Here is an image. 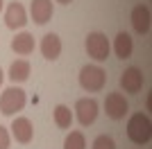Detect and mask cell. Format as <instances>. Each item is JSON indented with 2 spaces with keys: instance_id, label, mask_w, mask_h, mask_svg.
<instances>
[{
  "instance_id": "obj_1",
  "label": "cell",
  "mask_w": 152,
  "mask_h": 149,
  "mask_svg": "<svg viewBox=\"0 0 152 149\" xmlns=\"http://www.w3.org/2000/svg\"><path fill=\"white\" fill-rule=\"evenodd\" d=\"M127 138L134 145H148L152 140V122L143 113H134L127 120Z\"/></svg>"
},
{
  "instance_id": "obj_2",
  "label": "cell",
  "mask_w": 152,
  "mask_h": 149,
  "mask_svg": "<svg viewBox=\"0 0 152 149\" xmlns=\"http://www.w3.org/2000/svg\"><path fill=\"white\" fill-rule=\"evenodd\" d=\"M25 104H27V95L18 86L5 88L2 95H0V113L2 115H16L18 111L25 108Z\"/></svg>"
},
{
  "instance_id": "obj_3",
  "label": "cell",
  "mask_w": 152,
  "mask_h": 149,
  "mask_svg": "<svg viewBox=\"0 0 152 149\" xmlns=\"http://www.w3.org/2000/svg\"><path fill=\"white\" fill-rule=\"evenodd\" d=\"M84 48H86V54L93 61H107L109 52H111V43H109L107 34H102V32H89Z\"/></svg>"
},
{
  "instance_id": "obj_4",
  "label": "cell",
  "mask_w": 152,
  "mask_h": 149,
  "mask_svg": "<svg viewBox=\"0 0 152 149\" xmlns=\"http://www.w3.org/2000/svg\"><path fill=\"white\" fill-rule=\"evenodd\" d=\"M107 84V72L100 66H84L80 70V86L89 93H98Z\"/></svg>"
},
{
  "instance_id": "obj_5",
  "label": "cell",
  "mask_w": 152,
  "mask_h": 149,
  "mask_svg": "<svg viewBox=\"0 0 152 149\" xmlns=\"http://www.w3.org/2000/svg\"><path fill=\"white\" fill-rule=\"evenodd\" d=\"M98 108H100V104H98L93 97L77 99V104H75V118H77V122L82 124V127H91V124L95 122V118H98Z\"/></svg>"
},
{
  "instance_id": "obj_6",
  "label": "cell",
  "mask_w": 152,
  "mask_h": 149,
  "mask_svg": "<svg viewBox=\"0 0 152 149\" xmlns=\"http://www.w3.org/2000/svg\"><path fill=\"white\" fill-rule=\"evenodd\" d=\"M104 113L111 120H123L129 113V102L123 93H109L104 99Z\"/></svg>"
},
{
  "instance_id": "obj_7",
  "label": "cell",
  "mask_w": 152,
  "mask_h": 149,
  "mask_svg": "<svg viewBox=\"0 0 152 149\" xmlns=\"http://www.w3.org/2000/svg\"><path fill=\"white\" fill-rule=\"evenodd\" d=\"M5 25L9 27V30H23L27 25V12L25 7L20 5L18 0H14V2H9L5 9Z\"/></svg>"
},
{
  "instance_id": "obj_8",
  "label": "cell",
  "mask_w": 152,
  "mask_h": 149,
  "mask_svg": "<svg viewBox=\"0 0 152 149\" xmlns=\"http://www.w3.org/2000/svg\"><path fill=\"white\" fill-rule=\"evenodd\" d=\"M129 20H132V27L136 34H148L152 27V14H150V7L145 5H136L132 9V14H129Z\"/></svg>"
},
{
  "instance_id": "obj_9",
  "label": "cell",
  "mask_w": 152,
  "mask_h": 149,
  "mask_svg": "<svg viewBox=\"0 0 152 149\" xmlns=\"http://www.w3.org/2000/svg\"><path fill=\"white\" fill-rule=\"evenodd\" d=\"M9 129H12V138H16V142L20 145H30L34 138V127L30 118H14Z\"/></svg>"
},
{
  "instance_id": "obj_10",
  "label": "cell",
  "mask_w": 152,
  "mask_h": 149,
  "mask_svg": "<svg viewBox=\"0 0 152 149\" xmlns=\"http://www.w3.org/2000/svg\"><path fill=\"white\" fill-rule=\"evenodd\" d=\"M121 88L125 93H129V95L141 93V88H143V72H141L136 66L127 68L125 72L121 74Z\"/></svg>"
},
{
  "instance_id": "obj_11",
  "label": "cell",
  "mask_w": 152,
  "mask_h": 149,
  "mask_svg": "<svg viewBox=\"0 0 152 149\" xmlns=\"http://www.w3.org/2000/svg\"><path fill=\"white\" fill-rule=\"evenodd\" d=\"M30 16L37 25H45L52 18V0H32Z\"/></svg>"
},
{
  "instance_id": "obj_12",
  "label": "cell",
  "mask_w": 152,
  "mask_h": 149,
  "mask_svg": "<svg viewBox=\"0 0 152 149\" xmlns=\"http://www.w3.org/2000/svg\"><path fill=\"white\" fill-rule=\"evenodd\" d=\"M41 54H43V59H48V61H57L59 54H61V38L57 36V34H45L43 38H41Z\"/></svg>"
},
{
  "instance_id": "obj_13",
  "label": "cell",
  "mask_w": 152,
  "mask_h": 149,
  "mask_svg": "<svg viewBox=\"0 0 152 149\" xmlns=\"http://www.w3.org/2000/svg\"><path fill=\"white\" fill-rule=\"evenodd\" d=\"M12 50L16 52L18 56H27L34 52V36L30 32H20L12 38Z\"/></svg>"
},
{
  "instance_id": "obj_14",
  "label": "cell",
  "mask_w": 152,
  "mask_h": 149,
  "mask_svg": "<svg viewBox=\"0 0 152 149\" xmlns=\"http://www.w3.org/2000/svg\"><path fill=\"white\" fill-rule=\"evenodd\" d=\"M114 52H116L118 59H129V56H132L134 41H132V36H129L127 32H118V34H116V38H114Z\"/></svg>"
},
{
  "instance_id": "obj_15",
  "label": "cell",
  "mask_w": 152,
  "mask_h": 149,
  "mask_svg": "<svg viewBox=\"0 0 152 149\" xmlns=\"http://www.w3.org/2000/svg\"><path fill=\"white\" fill-rule=\"evenodd\" d=\"M30 72H32V66H30V61H25V59H16V61L9 66V79H12L14 84L27 81L30 79Z\"/></svg>"
},
{
  "instance_id": "obj_16",
  "label": "cell",
  "mask_w": 152,
  "mask_h": 149,
  "mask_svg": "<svg viewBox=\"0 0 152 149\" xmlns=\"http://www.w3.org/2000/svg\"><path fill=\"white\" fill-rule=\"evenodd\" d=\"M52 120H55V124H57L59 129H70V124H73V111L66 104H57L55 111H52Z\"/></svg>"
},
{
  "instance_id": "obj_17",
  "label": "cell",
  "mask_w": 152,
  "mask_h": 149,
  "mask_svg": "<svg viewBox=\"0 0 152 149\" xmlns=\"http://www.w3.org/2000/svg\"><path fill=\"white\" fill-rule=\"evenodd\" d=\"M64 149H86V138L82 131H70L66 140H64Z\"/></svg>"
},
{
  "instance_id": "obj_18",
  "label": "cell",
  "mask_w": 152,
  "mask_h": 149,
  "mask_svg": "<svg viewBox=\"0 0 152 149\" xmlns=\"http://www.w3.org/2000/svg\"><path fill=\"white\" fill-rule=\"evenodd\" d=\"M91 149H116V142H114V138H111V136H107V133H100V136L93 140Z\"/></svg>"
},
{
  "instance_id": "obj_19",
  "label": "cell",
  "mask_w": 152,
  "mask_h": 149,
  "mask_svg": "<svg viewBox=\"0 0 152 149\" xmlns=\"http://www.w3.org/2000/svg\"><path fill=\"white\" fill-rule=\"evenodd\" d=\"M9 145H12V133L0 124V149H9Z\"/></svg>"
},
{
  "instance_id": "obj_20",
  "label": "cell",
  "mask_w": 152,
  "mask_h": 149,
  "mask_svg": "<svg viewBox=\"0 0 152 149\" xmlns=\"http://www.w3.org/2000/svg\"><path fill=\"white\" fill-rule=\"evenodd\" d=\"M2 79H5V72H2V68H0V86H2Z\"/></svg>"
},
{
  "instance_id": "obj_21",
  "label": "cell",
  "mask_w": 152,
  "mask_h": 149,
  "mask_svg": "<svg viewBox=\"0 0 152 149\" xmlns=\"http://www.w3.org/2000/svg\"><path fill=\"white\" fill-rule=\"evenodd\" d=\"M57 2H61V5H70L73 0H57Z\"/></svg>"
},
{
  "instance_id": "obj_22",
  "label": "cell",
  "mask_w": 152,
  "mask_h": 149,
  "mask_svg": "<svg viewBox=\"0 0 152 149\" xmlns=\"http://www.w3.org/2000/svg\"><path fill=\"white\" fill-rule=\"evenodd\" d=\"M2 7H5V2H2V0H0V12H2Z\"/></svg>"
}]
</instances>
